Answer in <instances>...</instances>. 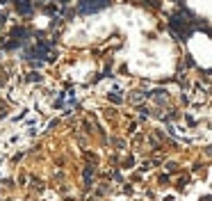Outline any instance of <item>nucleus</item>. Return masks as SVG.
I'll return each mask as SVG.
<instances>
[{
	"mask_svg": "<svg viewBox=\"0 0 212 201\" xmlns=\"http://www.w3.org/2000/svg\"><path fill=\"white\" fill-rule=\"evenodd\" d=\"M107 5H110V0H82L80 2V14H93V12L107 7Z\"/></svg>",
	"mask_w": 212,
	"mask_h": 201,
	"instance_id": "nucleus-1",
	"label": "nucleus"
},
{
	"mask_svg": "<svg viewBox=\"0 0 212 201\" xmlns=\"http://www.w3.org/2000/svg\"><path fill=\"white\" fill-rule=\"evenodd\" d=\"M16 9L18 12H21V14H30V2H27V0H21V2H16Z\"/></svg>",
	"mask_w": 212,
	"mask_h": 201,
	"instance_id": "nucleus-2",
	"label": "nucleus"
}]
</instances>
